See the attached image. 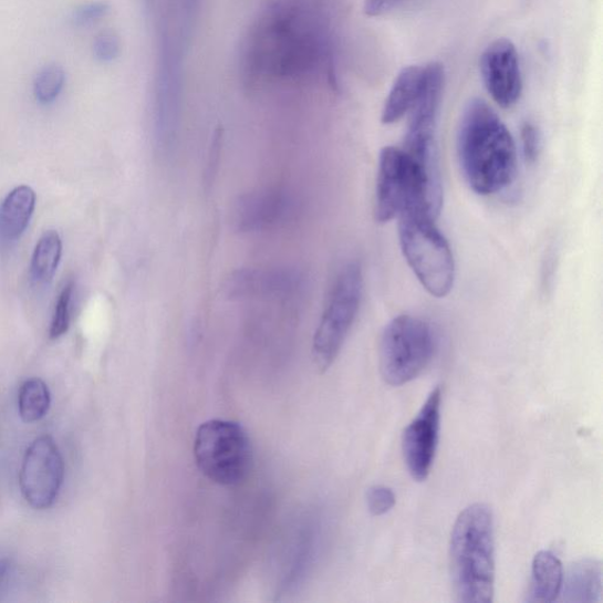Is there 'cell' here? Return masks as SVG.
I'll return each instance as SVG.
<instances>
[{
    "mask_svg": "<svg viewBox=\"0 0 603 603\" xmlns=\"http://www.w3.org/2000/svg\"><path fill=\"white\" fill-rule=\"evenodd\" d=\"M481 75L489 95L502 107L513 106L522 93V75L516 45L492 42L481 56Z\"/></svg>",
    "mask_w": 603,
    "mask_h": 603,
    "instance_id": "obj_11",
    "label": "cell"
},
{
    "mask_svg": "<svg viewBox=\"0 0 603 603\" xmlns=\"http://www.w3.org/2000/svg\"><path fill=\"white\" fill-rule=\"evenodd\" d=\"M63 245L58 231L49 230L37 243L31 261V277L35 282L49 283L56 275Z\"/></svg>",
    "mask_w": 603,
    "mask_h": 603,
    "instance_id": "obj_17",
    "label": "cell"
},
{
    "mask_svg": "<svg viewBox=\"0 0 603 603\" xmlns=\"http://www.w3.org/2000/svg\"><path fill=\"white\" fill-rule=\"evenodd\" d=\"M108 10V6L104 2L83 4L73 11L72 20L79 27H87L101 21Z\"/></svg>",
    "mask_w": 603,
    "mask_h": 603,
    "instance_id": "obj_23",
    "label": "cell"
},
{
    "mask_svg": "<svg viewBox=\"0 0 603 603\" xmlns=\"http://www.w3.org/2000/svg\"><path fill=\"white\" fill-rule=\"evenodd\" d=\"M425 67L412 65L398 73L382 112L383 124H394L413 108L424 83Z\"/></svg>",
    "mask_w": 603,
    "mask_h": 603,
    "instance_id": "obj_13",
    "label": "cell"
},
{
    "mask_svg": "<svg viewBox=\"0 0 603 603\" xmlns=\"http://www.w3.org/2000/svg\"><path fill=\"white\" fill-rule=\"evenodd\" d=\"M300 272L288 268H248L231 273L225 294L231 300L280 299L297 294Z\"/></svg>",
    "mask_w": 603,
    "mask_h": 603,
    "instance_id": "obj_12",
    "label": "cell"
},
{
    "mask_svg": "<svg viewBox=\"0 0 603 603\" xmlns=\"http://www.w3.org/2000/svg\"><path fill=\"white\" fill-rule=\"evenodd\" d=\"M435 351L433 329L425 320L401 315L392 320L380 343V371L393 387L405 386L422 374Z\"/></svg>",
    "mask_w": 603,
    "mask_h": 603,
    "instance_id": "obj_6",
    "label": "cell"
},
{
    "mask_svg": "<svg viewBox=\"0 0 603 603\" xmlns=\"http://www.w3.org/2000/svg\"><path fill=\"white\" fill-rule=\"evenodd\" d=\"M121 44L118 35L114 31L101 32L94 43V53L102 62H112L118 58Z\"/></svg>",
    "mask_w": 603,
    "mask_h": 603,
    "instance_id": "obj_22",
    "label": "cell"
},
{
    "mask_svg": "<svg viewBox=\"0 0 603 603\" xmlns=\"http://www.w3.org/2000/svg\"><path fill=\"white\" fill-rule=\"evenodd\" d=\"M397 218L401 249L415 277L432 297H448L455 281V262L436 218L422 207L409 208Z\"/></svg>",
    "mask_w": 603,
    "mask_h": 603,
    "instance_id": "obj_4",
    "label": "cell"
},
{
    "mask_svg": "<svg viewBox=\"0 0 603 603\" xmlns=\"http://www.w3.org/2000/svg\"><path fill=\"white\" fill-rule=\"evenodd\" d=\"M449 558L456 601L490 603L495 600V516L487 505H470L456 519L450 538Z\"/></svg>",
    "mask_w": 603,
    "mask_h": 603,
    "instance_id": "obj_2",
    "label": "cell"
},
{
    "mask_svg": "<svg viewBox=\"0 0 603 603\" xmlns=\"http://www.w3.org/2000/svg\"><path fill=\"white\" fill-rule=\"evenodd\" d=\"M65 72L58 64L45 66L34 81V96L42 104H50L59 98L65 85Z\"/></svg>",
    "mask_w": 603,
    "mask_h": 603,
    "instance_id": "obj_19",
    "label": "cell"
},
{
    "mask_svg": "<svg viewBox=\"0 0 603 603\" xmlns=\"http://www.w3.org/2000/svg\"><path fill=\"white\" fill-rule=\"evenodd\" d=\"M73 282H69L63 288L50 326V337L58 340L67 333L71 319V302L73 294Z\"/></svg>",
    "mask_w": 603,
    "mask_h": 603,
    "instance_id": "obj_20",
    "label": "cell"
},
{
    "mask_svg": "<svg viewBox=\"0 0 603 603\" xmlns=\"http://www.w3.org/2000/svg\"><path fill=\"white\" fill-rule=\"evenodd\" d=\"M561 594L568 602H597L602 594V568L595 559L573 563L565 576Z\"/></svg>",
    "mask_w": 603,
    "mask_h": 603,
    "instance_id": "obj_16",
    "label": "cell"
},
{
    "mask_svg": "<svg viewBox=\"0 0 603 603\" xmlns=\"http://www.w3.org/2000/svg\"><path fill=\"white\" fill-rule=\"evenodd\" d=\"M194 456L200 472L221 486L241 484L252 464L247 432L227 419H210L199 426L195 435Z\"/></svg>",
    "mask_w": 603,
    "mask_h": 603,
    "instance_id": "obj_5",
    "label": "cell"
},
{
    "mask_svg": "<svg viewBox=\"0 0 603 603\" xmlns=\"http://www.w3.org/2000/svg\"><path fill=\"white\" fill-rule=\"evenodd\" d=\"M295 199L279 188L256 190L236 200L231 221L240 232H259L277 228L294 214Z\"/></svg>",
    "mask_w": 603,
    "mask_h": 603,
    "instance_id": "obj_10",
    "label": "cell"
},
{
    "mask_svg": "<svg viewBox=\"0 0 603 603\" xmlns=\"http://www.w3.org/2000/svg\"><path fill=\"white\" fill-rule=\"evenodd\" d=\"M367 506L371 514L374 517H382L394 508L396 498L394 491L386 486H373L367 491Z\"/></svg>",
    "mask_w": 603,
    "mask_h": 603,
    "instance_id": "obj_21",
    "label": "cell"
},
{
    "mask_svg": "<svg viewBox=\"0 0 603 603\" xmlns=\"http://www.w3.org/2000/svg\"><path fill=\"white\" fill-rule=\"evenodd\" d=\"M443 196V189L433 185L404 148L386 146L381 152L374 209L377 223L386 225L414 207L425 208L437 218Z\"/></svg>",
    "mask_w": 603,
    "mask_h": 603,
    "instance_id": "obj_3",
    "label": "cell"
},
{
    "mask_svg": "<svg viewBox=\"0 0 603 603\" xmlns=\"http://www.w3.org/2000/svg\"><path fill=\"white\" fill-rule=\"evenodd\" d=\"M363 272L357 262L346 264L334 283L313 342L318 368L325 372L337 358L360 312Z\"/></svg>",
    "mask_w": 603,
    "mask_h": 603,
    "instance_id": "obj_7",
    "label": "cell"
},
{
    "mask_svg": "<svg viewBox=\"0 0 603 603\" xmlns=\"http://www.w3.org/2000/svg\"><path fill=\"white\" fill-rule=\"evenodd\" d=\"M443 389L432 391L422 410L402 435V451L405 462L417 482L425 481L430 474L440 436Z\"/></svg>",
    "mask_w": 603,
    "mask_h": 603,
    "instance_id": "obj_9",
    "label": "cell"
},
{
    "mask_svg": "<svg viewBox=\"0 0 603 603\" xmlns=\"http://www.w3.org/2000/svg\"><path fill=\"white\" fill-rule=\"evenodd\" d=\"M64 475V459L58 444L48 435L35 438L24 455L20 477L27 502L37 510L50 508L59 498Z\"/></svg>",
    "mask_w": 603,
    "mask_h": 603,
    "instance_id": "obj_8",
    "label": "cell"
},
{
    "mask_svg": "<svg viewBox=\"0 0 603 603\" xmlns=\"http://www.w3.org/2000/svg\"><path fill=\"white\" fill-rule=\"evenodd\" d=\"M11 570V563L7 559H0V586L4 583Z\"/></svg>",
    "mask_w": 603,
    "mask_h": 603,
    "instance_id": "obj_26",
    "label": "cell"
},
{
    "mask_svg": "<svg viewBox=\"0 0 603 603\" xmlns=\"http://www.w3.org/2000/svg\"><path fill=\"white\" fill-rule=\"evenodd\" d=\"M563 568L560 559L550 551L539 552L532 563V575L526 601L550 603L558 600L563 583Z\"/></svg>",
    "mask_w": 603,
    "mask_h": 603,
    "instance_id": "obj_14",
    "label": "cell"
},
{
    "mask_svg": "<svg viewBox=\"0 0 603 603\" xmlns=\"http://www.w3.org/2000/svg\"><path fill=\"white\" fill-rule=\"evenodd\" d=\"M521 141L523 154L528 162H536L541 152V134L539 127L527 122L522 126Z\"/></svg>",
    "mask_w": 603,
    "mask_h": 603,
    "instance_id": "obj_24",
    "label": "cell"
},
{
    "mask_svg": "<svg viewBox=\"0 0 603 603\" xmlns=\"http://www.w3.org/2000/svg\"><path fill=\"white\" fill-rule=\"evenodd\" d=\"M458 155L468 186L479 195H496L516 178L514 138L484 100L475 98L465 108L458 134Z\"/></svg>",
    "mask_w": 603,
    "mask_h": 603,
    "instance_id": "obj_1",
    "label": "cell"
},
{
    "mask_svg": "<svg viewBox=\"0 0 603 603\" xmlns=\"http://www.w3.org/2000/svg\"><path fill=\"white\" fill-rule=\"evenodd\" d=\"M51 406V394L41 378L25 381L18 394V409L23 422L33 424L46 416Z\"/></svg>",
    "mask_w": 603,
    "mask_h": 603,
    "instance_id": "obj_18",
    "label": "cell"
},
{
    "mask_svg": "<svg viewBox=\"0 0 603 603\" xmlns=\"http://www.w3.org/2000/svg\"><path fill=\"white\" fill-rule=\"evenodd\" d=\"M35 208V193L28 186L13 189L0 206V240L11 243L27 230Z\"/></svg>",
    "mask_w": 603,
    "mask_h": 603,
    "instance_id": "obj_15",
    "label": "cell"
},
{
    "mask_svg": "<svg viewBox=\"0 0 603 603\" xmlns=\"http://www.w3.org/2000/svg\"><path fill=\"white\" fill-rule=\"evenodd\" d=\"M412 0H364V12L370 17H380L405 7Z\"/></svg>",
    "mask_w": 603,
    "mask_h": 603,
    "instance_id": "obj_25",
    "label": "cell"
}]
</instances>
